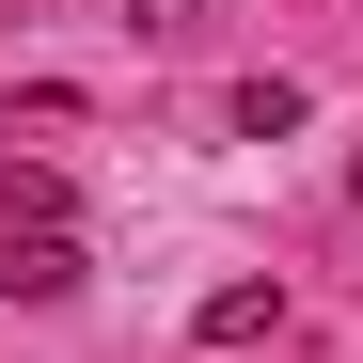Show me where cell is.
Listing matches in <instances>:
<instances>
[{"mask_svg":"<svg viewBox=\"0 0 363 363\" xmlns=\"http://www.w3.org/2000/svg\"><path fill=\"white\" fill-rule=\"evenodd\" d=\"M0 300H79V237L64 221H0Z\"/></svg>","mask_w":363,"mask_h":363,"instance_id":"obj_1","label":"cell"},{"mask_svg":"<svg viewBox=\"0 0 363 363\" xmlns=\"http://www.w3.org/2000/svg\"><path fill=\"white\" fill-rule=\"evenodd\" d=\"M190 332H206V347H253V332H284V284H221Z\"/></svg>","mask_w":363,"mask_h":363,"instance_id":"obj_2","label":"cell"}]
</instances>
